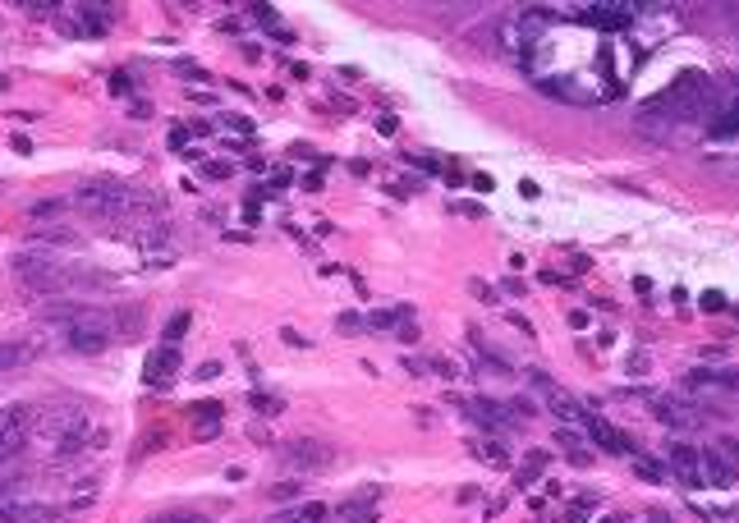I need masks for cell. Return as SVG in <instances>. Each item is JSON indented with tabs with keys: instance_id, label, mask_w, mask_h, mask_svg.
I'll use <instances>...</instances> for the list:
<instances>
[{
	"instance_id": "6da1fadb",
	"label": "cell",
	"mask_w": 739,
	"mask_h": 523,
	"mask_svg": "<svg viewBox=\"0 0 739 523\" xmlns=\"http://www.w3.org/2000/svg\"><path fill=\"white\" fill-rule=\"evenodd\" d=\"M69 207H74L78 216L97 220V225H133V220L156 216L161 202H156V193H143V188L124 184V179L97 174V179H83V184L74 188Z\"/></svg>"
},
{
	"instance_id": "7a4b0ae2",
	"label": "cell",
	"mask_w": 739,
	"mask_h": 523,
	"mask_svg": "<svg viewBox=\"0 0 739 523\" xmlns=\"http://www.w3.org/2000/svg\"><path fill=\"white\" fill-rule=\"evenodd\" d=\"M10 266H14V280L28 294H69V289H101V285H111V275L69 266V262L51 257V252H19Z\"/></svg>"
},
{
	"instance_id": "3957f363",
	"label": "cell",
	"mask_w": 739,
	"mask_h": 523,
	"mask_svg": "<svg viewBox=\"0 0 739 523\" xmlns=\"http://www.w3.org/2000/svg\"><path fill=\"white\" fill-rule=\"evenodd\" d=\"M138 321H143L138 303L120 308V312H106V308H78V312L65 321V344L74 349V354H101V349H111L120 335H133Z\"/></svg>"
},
{
	"instance_id": "277c9868",
	"label": "cell",
	"mask_w": 739,
	"mask_h": 523,
	"mask_svg": "<svg viewBox=\"0 0 739 523\" xmlns=\"http://www.w3.org/2000/svg\"><path fill=\"white\" fill-rule=\"evenodd\" d=\"M712 97H717L712 78H707L703 69H684L662 97L648 101V115H666V120H703V115H712Z\"/></svg>"
},
{
	"instance_id": "5b68a950",
	"label": "cell",
	"mask_w": 739,
	"mask_h": 523,
	"mask_svg": "<svg viewBox=\"0 0 739 523\" xmlns=\"http://www.w3.org/2000/svg\"><path fill=\"white\" fill-rule=\"evenodd\" d=\"M88 432H92V423H88V414H83L78 404H42V409L33 414V441L46 436L60 455L78 450L83 441H88Z\"/></svg>"
},
{
	"instance_id": "8992f818",
	"label": "cell",
	"mask_w": 739,
	"mask_h": 523,
	"mask_svg": "<svg viewBox=\"0 0 739 523\" xmlns=\"http://www.w3.org/2000/svg\"><path fill=\"white\" fill-rule=\"evenodd\" d=\"M33 446V409L28 404H10L0 409V482L14 473L23 450Z\"/></svg>"
},
{
	"instance_id": "52a82bcc",
	"label": "cell",
	"mask_w": 739,
	"mask_h": 523,
	"mask_svg": "<svg viewBox=\"0 0 739 523\" xmlns=\"http://www.w3.org/2000/svg\"><path fill=\"white\" fill-rule=\"evenodd\" d=\"M115 19H120L115 5H69L65 14H56V28L65 37H101Z\"/></svg>"
},
{
	"instance_id": "ba28073f",
	"label": "cell",
	"mask_w": 739,
	"mask_h": 523,
	"mask_svg": "<svg viewBox=\"0 0 739 523\" xmlns=\"http://www.w3.org/2000/svg\"><path fill=\"white\" fill-rule=\"evenodd\" d=\"M280 459H285V469H294V473H326L335 464V446H326L317 436H298V441L280 446Z\"/></svg>"
},
{
	"instance_id": "9c48e42d",
	"label": "cell",
	"mask_w": 739,
	"mask_h": 523,
	"mask_svg": "<svg viewBox=\"0 0 739 523\" xmlns=\"http://www.w3.org/2000/svg\"><path fill=\"white\" fill-rule=\"evenodd\" d=\"M639 14V5H625V0H597V5H574L570 19L574 23H588V28H607V33H620L629 28Z\"/></svg>"
},
{
	"instance_id": "30bf717a",
	"label": "cell",
	"mask_w": 739,
	"mask_h": 523,
	"mask_svg": "<svg viewBox=\"0 0 739 523\" xmlns=\"http://www.w3.org/2000/svg\"><path fill=\"white\" fill-rule=\"evenodd\" d=\"M662 464H666V473L680 478L689 491H703L707 487V478H703V450L689 446V441H671L666 455H662Z\"/></svg>"
},
{
	"instance_id": "8fae6325",
	"label": "cell",
	"mask_w": 739,
	"mask_h": 523,
	"mask_svg": "<svg viewBox=\"0 0 739 523\" xmlns=\"http://www.w3.org/2000/svg\"><path fill=\"white\" fill-rule=\"evenodd\" d=\"M652 418L662 427H671V432H694V427H703V409L689 404L684 395H652Z\"/></svg>"
},
{
	"instance_id": "7c38bea8",
	"label": "cell",
	"mask_w": 739,
	"mask_h": 523,
	"mask_svg": "<svg viewBox=\"0 0 739 523\" xmlns=\"http://www.w3.org/2000/svg\"><path fill=\"white\" fill-rule=\"evenodd\" d=\"M179 363H184L179 344L152 349V354H147V363H143V381L152 386V391H170V386H175V377H179Z\"/></svg>"
},
{
	"instance_id": "4fadbf2b",
	"label": "cell",
	"mask_w": 739,
	"mask_h": 523,
	"mask_svg": "<svg viewBox=\"0 0 739 523\" xmlns=\"http://www.w3.org/2000/svg\"><path fill=\"white\" fill-rule=\"evenodd\" d=\"M459 409L473 418L482 432H510V427H519V418L510 414V404H501V400H459Z\"/></svg>"
},
{
	"instance_id": "5bb4252c",
	"label": "cell",
	"mask_w": 739,
	"mask_h": 523,
	"mask_svg": "<svg viewBox=\"0 0 739 523\" xmlns=\"http://www.w3.org/2000/svg\"><path fill=\"white\" fill-rule=\"evenodd\" d=\"M584 432H588V441H593V450H602V455H629V450H634V441H629L625 432H616L607 418H597V414H588Z\"/></svg>"
},
{
	"instance_id": "9a60e30c",
	"label": "cell",
	"mask_w": 739,
	"mask_h": 523,
	"mask_svg": "<svg viewBox=\"0 0 739 523\" xmlns=\"http://www.w3.org/2000/svg\"><path fill=\"white\" fill-rule=\"evenodd\" d=\"M335 523H376V487H363L358 496L335 505Z\"/></svg>"
},
{
	"instance_id": "2e32d148",
	"label": "cell",
	"mask_w": 739,
	"mask_h": 523,
	"mask_svg": "<svg viewBox=\"0 0 739 523\" xmlns=\"http://www.w3.org/2000/svg\"><path fill=\"white\" fill-rule=\"evenodd\" d=\"M0 523H60L56 505H19V501H0Z\"/></svg>"
},
{
	"instance_id": "e0dca14e",
	"label": "cell",
	"mask_w": 739,
	"mask_h": 523,
	"mask_svg": "<svg viewBox=\"0 0 739 523\" xmlns=\"http://www.w3.org/2000/svg\"><path fill=\"white\" fill-rule=\"evenodd\" d=\"M547 409H551L565 427H584V423H588V409L574 400V395H565L561 386H556V391H547Z\"/></svg>"
},
{
	"instance_id": "ac0fdd59",
	"label": "cell",
	"mask_w": 739,
	"mask_h": 523,
	"mask_svg": "<svg viewBox=\"0 0 739 523\" xmlns=\"http://www.w3.org/2000/svg\"><path fill=\"white\" fill-rule=\"evenodd\" d=\"M538 92H542V97L574 101V106H588V101H597L593 92H579V83H570V78H538Z\"/></svg>"
},
{
	"instance_id": "d6986e66",
	"label": "cell",
	"mask_w": 739,
	"mask_h": 523,
	"mask_svg": "<svg viewBox=\"0 0 739 523\" xmlns=\"http://www.w3.org/2000/svg\"><path fill=\"white\" fill-rule=\"evenodd\" d=\"M409 321H413V308L409 303H395V308H381V312H367L363 317V326L367 331H390V326H409Z\"/></svg>"
},
{
	"instance_id": "ffe728a7",
	"label": "cell",
	"mask_w": 739,
	"mask_h": 523,
	"mask_svg": "<svg viewBox=\"0 0 739 523\" xmlns=\"http://www.w3.org/2000/svg\"><path fill=\"white\" fill-rule=\"evenodd\" d=\"M326 519H331V510L321 501H303V505H294V510L276 514V519H266V523H326Z\"/></svg>"
},
{
	"instance_id": "44dd1931",
	"label": "cell",
	"mask_w": 739,
	"mask_h": 523,
	"mask_svg": "<svg viewBox=\"0 0 739 523\" xmlns=\"http://www.w3.org/2000/svg\"><path fill=\"white\" fill-rule=\"evenodd\" d=\"M703 478H707V487H735V482H739L735 473L726 469V459L717 455V446L703 450Z\"/></svg>"
},
{
	"instance_id": "7402d4cb",
	"label": "cell",
	"mask_w": 739,
	"mask_h": 523,
	"mask_svg": "<svg viewBox=\"0 0 739 523\" xmlns=\"http://www.w3.org/2000/svg\"><path fill=\"white\" fill-rule=\"evenodd\" d=\"M634 473H639L643 482H666V464L652 455H634Z\"/></svg>"
},
{
	"instance_id": "603a6c76",
	"label": "cell",
	"mask_w": 739,
	"mask_h": 523,
	"mask_svg": "<svg viewBox=\"0 0 739 523\" xmlns=\"http://www.w3.org/2000/svg\"><path fill=\"white\" fill-rule=\"evenodd\" d=\"M717 455L726 459V469L739 478V441H735V436H721V441H717Z\"/></svg>"
},
{
	"instance_id": "cb8c5ba5",
	"label": "cell",
	"mask_w": 739,
	"mask_h": 523,
	"mask_svg": "<svg viewBox=\"0 0 739 523\" xmlns=\"http://www.w3.org/2000/svg\"><path fill=\"white\" fill-rule=\"evenodd\" d=\"M253 409H257V414H271V418H276V414H285V400H276V395H262V391H253Z\"/></svg>"
},
{
	"instance_id": "d4e9b609",
	"label": "cell",
	"mask_w": 739,
	"mask_h": 523,
	"mask_svg": "<svg viewBox=\"0 0 739 523\" xmlns=\"http://www.w3.org/2000/svg\"><path fill=\"white\" fill-rule=\"evenodd\" d=\"M188 326H193V317H188V312H175V317H170V321H166V344H175V340L184 335Z\"/></svg>"
},
{
	"instance_id": "484cf974",
	"label": "cell",
	"mask_w": 739,
	"mask_h": 523,
	"mask_svg": "<svg viewBox=\"0 0 739 523\" xmlns=\"http://www.w3.org/2000/svg\"><path fill=\"white\" fill-rule=\"evenodd\" d=\"M19 358H23V349H19V344H10V340H0V377H5V372H10Z\"/></svg>"
},
{
	"instance_id": "4316f807",
	"label": "cell",
	"mask_w": 739,
	"mask_h": 523,
	"mask_svg": "<svg viewBox=\"0 0 739 523\" xmlns=\"http://www.w3.org/2000/svg\"><path fill=\"white\" fill-rule=\"evenodd\" d=\"M427 367L436 372V377H445V381H459V377H464V372H459V363H450V358H432Z\"/></svg>"
},
{
	"instance_id": "83f0119b",
	"label": "cell",
	"mask_w": 739,
	"mask_h": 523,
	"mask_svg": "<svg viewBox=\"0 0 739 523\" xmlns=\"http://www.w3.org/2000/svg\"><path fill=\"white\" fill-rule=\"evenodd\" d=\"M473 459H492V464H505V446H501V441H482Z\"/></svg>"
},
{
	"instance_id": "f1b7e54d",
	"label": "cell",
	"mask_w": 739,
	"mask_h": 523,
	"mask_svg": "<svg viewBox=\"0 0 739 523\" xmlns=\"http://www.w3.org/2000/svg\"><path fill=\"white\" fill-rule=\"evenodd\" d=\"M19 10H28V14H33V19H51V14H56L60 5H56V0H42V5H37V0H23Z\"/></svg>"
},
{
	"instance_id": "f546056e",
	"label": "cell",
	"mask_w": 739,
	"mask_h": 523,
	"mask_svg": "<svg viewBox=\"0 0 739 523\" xmlns=\"http://www.w3.org/2000/svg\"><path fill=\"white\" fill-rule=\"evenodd\" d=\"M147 523H207L202 514H188V510H175V514H156V519H147Z\"/></svg>"
},
{
	"instance_id": "4dcf8cb0",
	"label": "cell",
	"mask_w": 739,
	"mask_h": 523,
	"mask_svg": "<svg viewBox=\"0 0 739 523\" xmlns=\"http://www.w3.org/2000/svg\"><path fill=\"white\" fill-rule=\"evenodd\" d=\"M698 308H703V312H726V294H721V289H707V294L698 298Z\"/></svg>"
},
{
	"instance_id": "1f68e13d",
	"label": "cell",
	"mask_w": 739,
	"mask_h": 523,
	"mask_svg": "<svg viewBox=\"0 0 739 523\" xmlns=\"http://www.w3.org/2000/svg\"><path fill=\"white\" fill-rule=\"evenodd\" d=\"M60 211H65V202H33V207H28V216L42 220V216H60Z\"/></svg>"
},
{
	"instance_id": "d6a6232c",
	"label": "cell",
	"mask_w": 739,
	"mask_h": 523,
	"mask_svg": "<svg viewBox=\"0 0 739 523\" xmlns=\"http://www.w3.org/2000/svg\"><path fill=\"white\" fill-rule=\"evenodd\" d=\"M528 386H533V391H542V395H547V391H556V381H551V377H547L542 367H528Z\"/></svg>"
},
{
	"instance_id": "836d02e7",
	"label": "cell",
	"mask_w": 739,
	"mask_h": 523,
	"mask_svg": "<svg viewBox=\"0 0 739 523\" xmlns=\"http://www.w3.org/2000/svg\"><path fill=\"white\" fill-rule=\"evenodd\" d=\"M216 432H221V418H202V423L193 427V436H198V441H211Z\"/></svg>"
},
{
	"instance_id": "e575fe53",
	"label": "cell",
	"mask_w": 739,
	"mask_h": 523,
	"mask_svg": "<svg viewBox=\"0 0 739 523\" xmlns=\"http://www.w3.org/2000/svg\"><path fill=\"white\" fill-rule=\"evenodd\" d=\"M298 496V482H276L271 487V501H294Z\"/></svg>"
},
{
	"instance_id": "d590c367",
	"label": "cell",
	"mask_w": 739,
	"mask_h": 523,
	"mask_svg": "<svg viewBox=\"0 0 739 523\" xmlns=\"http://www.w3.org/2000/svg\"><path fill=\"white\" fill-rule=\"evenodd\" d=\"M225 124H230L234 133H253V120H248V115H225Z\"/></svg>"
},
{
	"instance_id": "8d00e7d4",
	"label": "cell",
	"mask_w": 739,
	"mask_h": 523,
	"mask_svg": "<svg viewBox=\"0 0 739 523\" xmlns=\"http://www.w3.org/2000/svg\"><path fill=\"white\" fill-rule=\"evenodd\" d=\"M409 165H418V170H427V174H436L441 170V161H432V156H404Z\"/></svg>"
},
{
	"instance_id": "74e56055",
	"label": "cell",
	"mask_w": 739,
	"mask_h": 523,
	"mask_svg": "<svg viewBox=\"0 0 739 523\" xmlns=\"http://www.w3.org/2000/svg\"><path fill=\"white\" fill-rule=\"evenodd\" d=\"M468 289H473L478 298H482V303H496V289H492V285H482V280H473L468 285Z\"/></svg>"
},
{
	"instance_id": "f35d334b",
	"label": "cell",
	"mask_w": 739,
	"mask_h": 523,
	"mask_svg": "<svg viewBox=\"0 0 739 523\" xmlns=\"http://www.w3.org/2000/svg\"><path fill=\"white\" fill-rule=\"evenodd\" d=\"M625 372H634V377H639V372H648V354H629Z\"/></svg>"
},
{
	"instance_id": "ab89813d",
	"label": "cell",
	"mask_w": 739,
	"mask_h": 523,
	"mask_svg": "<svg viewBox=\"0 0 739 523\" xmlns=\"http://www.w3.org/2000/svg\"><path fill=\"white\" fill-rule=\"evenodd\" d=\"M111 92L115 97H129V74H111Z\"/></svg>"
},
{
	"instance_id": "60d3db41",
	"label": "cell",
	"mask_w": 739,
	"mask_h": 523,
	"mask_svg": "<svg viewBox=\"0 0 739 523\" xmlns=\"http://www.w3.org/2000/svg\"><path fill=\"white\" fill-rule=\"evenodd\" d=\"M404 372H409V377H427L432 367H427V363H418V358H409V354H404Z\"/></svg>"
},
{
	"instance_id": "b9f144b4",
	"label": "cell",
	"mask_w": 739,
	"mask_h": 523,
	"mask_svg": "<svg viewBox=\"0 0 739 523\" xmlns=\"http://www.w3.org/2000/svg\"><path fill=\"white\" fill-rule=\"evenodd\" d=\"M358 326H363V317H358V312H340V331H358Z\"/></svg>"
},
{
	"instance_id": "7bdbcfd3",
	"label": "cell",
	"mask_w": 739,
	"mask_h": 523,
	"mask_svg": "<svg viewBox=\"0 0 739 523\" xmlns=\"http://www.w3.org/2000/svg\"><path fill=\"white\" fill-rule=\"evenodd\" d=\"M473 188H478V193H492V188H496V179H492V174H473Z\"/></svg>"
},
{
	"instance_id": "ee69618b",
	"label": "cell",
	"mask_w": 739,
	"mask_h": 523,
	"mask_svg": "<svg viewBox=\"0 0 739 523\" xmlns=\"http://www.w3.org/2000/svg\"><path fill=\"white\" fill-rule=\"evenodd\" d=\"M230 170H234L230 161H225V165H221V161H211V165H207V174H211V179H225V174H230Z\"/></svg>"
},
{
	"instance_id": "f6af8a7d",
	"label": "cell",
	"mask_w": 739,
	"mask_h": 523,
	"mask_svg": "<svg viewBox=\"0 0 739 523\" xmlns=\"http://www.w3.org/2000/svg\"><path fill=\"white\" fill-rule=\"evenodd\" d=\"M280 335H285V344H294V349H308V340L298 335V331H289V326H285V331H280Z\"/></svg>"
},
{
	"instance_id": "bcb514c9",
	"label": "cell",
	"mask_w": 739,
	"mask_h": 523,
	"mask_svg": "<svg viewBox=\"0 0 739 523\" xmlns=\"http://www.w3.org/2000/svg\"><path fill=\"white\" fill-rule=\"evenodd\" d=\"M570 326H574V331L588 326V312H584V308H574V312H570Z\"/></svg>"
},
{
	"instance_id": "7dc6e473",
	"label": "cell",
	"mask_w": 739,
	"mask_h": 523,
	"mask_svg": "<svg viewBox=\"0 0 739 523\" xmlns=\"http://www.w3.org/2000/svg\"><path fill=\"white\" fill-rule=\"evenodd\" d=\"M588 459H593L588 450H570V464H574V469H588Z\"/></svg>"
},
{
	"instance_id": "c3c4849f",
	"label": "cell",
	"mask_w": 739,
	"mask_h": 523,
	"mask_svg": "<svg viewBox=\"0 0 739 523\" xmlns=\"http://www.w3.org/2000/svg\"><path fill=\"white\" fill-rule=\"evenodd\" d=\"M395 124H399L395 115H381V120H376V129H381V133H386V138H390V133H395Z\"/></svg>"
},
{
	"instance_id": "681fc988",
	"label": "cell",
	"mask_w": 739,
	"mask_h": 523,
	"mask_svg": "<svg viewBox=\"0 0 739 523\" xmlns=\"http://www.w3.org/2000/svg\"><path fill=\"white\" fill-rule=\"evenodd\" d=\"M588 519V510L584 505H570V514H565V523H584Z\"/></svg>"
},
{
	"instance_id": "f907efd6",
	"label": "cell",
	"mask_w": 739,
	"mask_h": 523,
	"mask_svg": "<svg viewBox=\"0 0 739 523\" xmlns=\"http://www.w3.org/2000/svg\"><path fill=\"white\" fill-rule=\"evenodd\" d=\"M289 179H294V174H289V170H271V184H276V188H285Z\"/></svg>"
},
{
	"instance_id": "816d5d0a",
	"label": "cell",
	"mask_w": 739,
	"mask_h": 523,
	"mask_svg": "<svg viewBox=\"0 0 739 523\" xmlns=\"http://www.w3.org/2000/svg\"><path fill=\"white\" fill-rule=\"evenodd\" d=\"M188 142V129H170V147H184Z\"/></svg>"
},
{
	"instance_id": "f5cc1de1",
	"label": "cell",
	"mask_w": 739,
	"mask_h": 523,
	"mask_svg": "<svg viewBox=\"0 0 739 523\" xmlns=\"http://www.w3.org/2000/svg\"><path fill=\"white\" fill-rule=\"evenodd\" d=\"M730 312H735V321H739V303H735V308H730Z\"/></svg>"
},
{
	"instance_id": "db71d44e",
	"label": "cell",
	"mask_w": 739,
	"mask_h": 523,
	"mask_svg": "<svg viewBox=\"0 0 739 523\" xmlns=\"http://www.w3.org/2000/svg\"><path fill=\"white\" fill-rule=\"evenodd\" d=\"M0 193H5V184H0Z\"/></svg>"
}]
</instances>
